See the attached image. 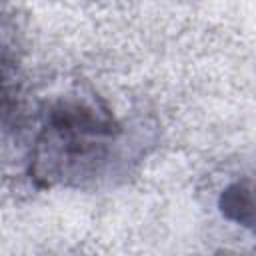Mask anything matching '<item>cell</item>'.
I'll list each match as a JSON object with an SVG mask.
<instances>
[{
  "instance_id": "1",
  "label": "cell",
  "mask_w": 256,
  "mask_h": 256,
  "mask_svg": "<svg viewBox=\"0 0 256 256\" xmlns=\"http://www.w3.org/2000/svg\"><path fill=\"white\" fill-rule=\"evenodd\" d=\"M122 134L120 120L94 92L56 96L40 112L28 176L44 190L86 186L110 168Z\"/></svg>"
},
{
  "instance_id": "2",
  "label": "cell",
  "mask_w": 256,
  "mask_h": 256,
  "mask_svg": "<svg viewBox=\"0 0 256 256\" xmlns=\"http://www.w3.org/2000/svg\"><path fill=\"white\" fill-rule=\"evenodd\" d=\"M24 50L14 22L0 12V122L10 120L22 102Z\"/></svg>"
},
{
  "instance_id": "3",
  "label": "cell",
  "mask_w": 256,
  "mask_h": 256,
  "mask_svg": "<svg viewBox=\"0 0 256 256\" xmlns=\"http://www.w3.org/2000/svg\"><path fill=\"white\" fill-rule=\"evenodd\" d=\"M222 216L246 230L254 228V186L252 178H238L230 182L218 196Z\"/></svg>"
}]
</instances>
